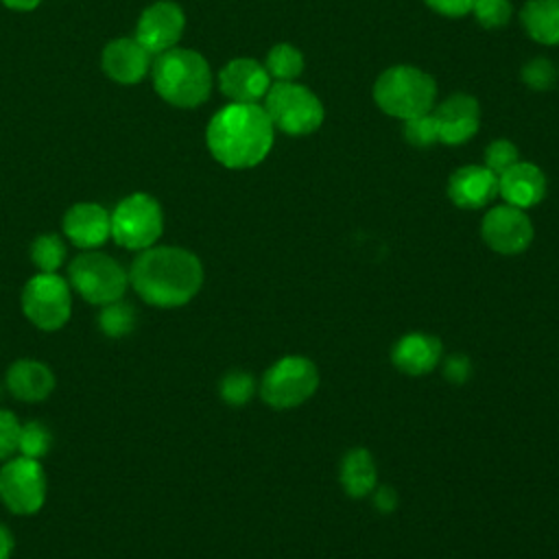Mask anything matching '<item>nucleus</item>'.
Segmentation results:
<instances>
[{
  "label": "nucleus",
  "mask_w": 559,
  "mask_h": 559,
  "mask_svg": "<svg viewBox=\"0 0 559 559\" xmlns=\"http://www.w3.org/2000/svg\"><path fill=\"white\" fill-rule=\"evenodd\" d=\"M264 111L273 127L288 135H306L321 127L323 105L304 85L293 81H277L264 96Z\"/></svg>",
  "instance_id": "nucleus-6"
},
{
  "label": "nucleus",
  "mask_w": 559,
  "mask_h": 559,
  "mask_svg": "<svg viewBox=\"0 0 559 559\" xmlns=\"http://www.w3.org/2000/svg\"><path fill=\"white\" fill-rule=\"evenodd\" d=\"M273 122L258 103H231L207 124V148L227 168H251L273 146Z\"/></svg>",
  "instance_id": "nucleus-2"
},
{
  "label": "nucleus",
  "mask_w": 559,
  "mask_h": 559,
  "mask_svg": "<svg viewBox=\"0 0 559 559\" xmlns=\"http://www.w3.org/2000/svg\"><path fill=\"white\" fill-rule=\"evenodd\" d=\"M432 11L448 15V17H459L472 11L474 0H424Z\"/></svg>",
  "instance_id": "nucleus-34"
},
{
  "label": "nucleus",
  "mask_w": 559,
  "mask_h": 559,
  "mask_svg": "<svg viewBox=\"0 0 559 559\" xmlns=\"http://www.w3.org/2000/svg\"><path fill=\"white\" fill-rule=\"evenodd\" d=\"M264 68H266L269 76H273L277 81H293L304 70V57L295 46L277 44L269 50Z\"/></svg>",
  "instance_id": "nucleus-23"
},
{
  "label": "nucleus",
  "mask_w": 559,
  "mask_h": 559,
  "mask_svg": "<svg viewBox=\"0 0 559 559\" xmlns=\"http://www.w3.org/2000/svg\"><path fill=\"white\" fill-rule=\"evenodd\" d=\"M31 260L39 273H57L66 262V245L57 234H41L31 245Z\"/></svg>",
  "instance_id": "nucleus-24"
},
{
  "label": "nucleus",
  "mask_w": 559,
  "mask_h": 559,
  "mask_svg": "<svg viewBox=\"0 0 559 559\" xmlns=\"http://www.w3.org/2000/svg\"><path fill=\"white\" fill-rule=\"evenodd\" d=\"M151 66V52L129 37L114 39L103 50V70L118 83H138Z\"/></svg>",
  "instance_id": "nucleus-18"
},
{
  "label": "nucleus",
  "mask_w": 559,
  "mask_h": 559,
  "mask_svg": "<svg viewBox=\"0 0 559 559\" xmlns=\"http://www.w3.org/2000/svg\"><path fill=\"white\" fill-rule=\"evenodd\" d=\"M435 96V79L415 66H393L384 70L373 85L378 107L400 120L432 111Z\"/></svg>",
  "instance_id": "nucleus-4"
},
{
  "label": "nucleus",
  "mask_w": 559,
  "mask_h": 559,
  "mask_svg": "<svg viewBox=\"0 0 559 559\" xmlns=\"http://www.w3.org/2000/svg\"><path fill=\"white\" fill-rule=\"evenodd\" d=\"M443 376L454 382V384H463L469 380L472 376V362L467 356H461V354H454L445 360L443 365Z\"/></svg>",
  "instance_id": "nucleus-33"
},
{
  "label": "nucleus",
  "mask_w": 559,
  "mask_h": 559,
  "mask_svg": "<svg viewBox=\"0 0 559 559\" xmlns=\"http://www.w3.org/2000/svg\"><path fill=\"white\" fill-rule=\"evenodd\" d=\"M480 234L487 247L496 253L515 255L528 249L533 240V223L520 207H513L509 203L496 205L485 214Z\"/></svg>",
  "instance_id": "nucleus-11"
},
{
  "label": "nucleus",
  "mask_w": 559,
  "mask_h": 559,
  "mask_svg": "<svg viewBox=\"0 0 559 559\" xmlns=\"http://www.w3.org/2000/svg\"><path fill=\"white\" fill-rule=\"evenodd\" d=\"M109 218H111V238L116 240V245L131 251H144L153 247L164 229V216H162L159 203L144 192L124 197L114 207Z\"/></svg>",
  "instance_id": "nucleus-7"
},
{
  "label": "nucleus",
  "mask_w": 559,
  "mask_h": 559,
  "mask_svg": "<svg viewBox=\"0 0 559 559\" xmlns=\"http://www.w3.org/2000/svg\"><path fill=\"white\" fill-rule=\"evenodd\" d=\"M70 288L92 306L118 301L129 284V273L107 253L87 249L68 266Z\"/></svg>",
  "instance_id": "nucleus-5"
},
{
  "label": "nucleus",
  "mask_w": 559,
  "mask_h": 559,
  "mask_svg": "<svg viewBox=\"0 0 559 559\" xmlns=\"http://www.w3.org/2000/svg\"><path fill=\"white\" fill-rule=\"evenodd\" d=\"M378 483V469L373 456L365 448H352L341 463V485L347 496L365 498L373 493Z\"/></svg>",
  "instance_id": "nucleus-21"
},
{
  "label": "nucleus",
  "mask_w": 559,
  "mask_h": 559,
  "mask_svg": "<svg viewBox=\"0 0 559 559\" xmlns=\"http://www.w3.org/2000/svg\"><path fill=\"white\" fill-rule=\"evenodd\" d=\"M472 13L483 28H500L511 20L509 0H474Z\"/></svg>",
  "instance_id": "nucleus-28"
},
{
  "label": "nucleus",
  "mask_w": 559,
  "mask_h": 559,
  "mask_svg": "<svg viewBox=\"0 0 559 559\" xmlns=\"http://www.w3.org/2000/svg\"><path fill=\"white\" fill-rule=\"evenodd\" d=\"M520 20L531 39L539 44H559V0H528Z\"/></svg>",
  "instance_id": "nucleus-22"
},
{
  "label": "nucleus",
  "mask_w": 559,
  "mask_h": 559,
  "mask_svg": "<svg viewBox=\"0 0 559 559\" xmlns=\"http://www.w3.org/2000/svg\"><path fill=\"white\" fill-rule=\"evenodd\" d=\"M7 389L22 402H41L55 389V373L39 360L22 358L7 371Z\"/></svg>",
  "instance_id": "nucleus-20"
},
{
  "label": "nucleus",
  "mask_w": 559,
  "mask_h": 559,
  "mask_svg": "<svg viewBox=\"0 0 559 559\" xmlns=\"http://www.w3.org/2000/svg\"><path fill=\"white\" fill-rule=\"evenodd\" d=\"M391 360L406 376H424L439 365L441 341L426 332H408L393 345Z\"/></svg>",
  "instance_id": "nucleus-19"
},
{
  "label": "nucleus",
  "mask_w": 559,
  "mask_h": 559,
  "mask_svg": "<svg viewBox=\"0 0 559 559\" xmlns=\"http://www.w3.org/2000/svg\"><path fill=\"white\" fill-rule=\"evenodd\" d=\"M430 114L437 122L439 142L443 144H463L478 131L480 109L476 98L469 94H452Z\"/></svg>",
  "instance_id": "nucleus-13"
},
{
  "label": "nucleus",
  "mask_w": 559,
  "mask_h": 559,
  "mask_svg": "<svg viewBox=\"0 0 559 559\" xmlns=\"http://www.w3.org/2000/svg\"><path fill=\"white\" fill-rule=\"evenodd\" d=\"M218 393L227 404L242 406L253 397L255 380L247 371H229L223 376V380L218 384Z\"/></svg>",
  "instance_id": "nucleus-26"
},
{
  "label": "nucleus",
  "mask_w": 559,
  "mask_h": 559,
  "mask_svg": "<svg viewBox=\"0 0 559 559\" xmlns=\"http://www.w3.org/2000/svg\"><path fill=\"white\" fill-rule=\"evenodd\" d=\"M50 443H52V437H50L48 428L41 421H28L20 430L17 450L22 456L39 461L44 454H48Z\"/></svg>",
  "instance_id": "nucleus-27"
},
{
  "label": "nucleus",
  "mask_w": 559,
  "mask_h": 559,
  "mask_svg": "<svg viewBox=\"0 0 559 559\" xmlns=\"http://www.w3.org/2000/svg\"><path fill=\"white\" fill-rule=\"evenodd\" d=\"M404 138L406 142H411L413 146H432L435 142H439V133H437V122L432 118V114H421L415 118L404 120Z\"/></svg>",
  "instance_id": "nucleus-29"
},
{
  "label": "nucleus",
  "mask_w": 559,
  "mask_h": 559,
  "mask_svg": "<svg viewBox=\"0 0 559 559\" xmlns=\"http://www.w3.org/2000/svg\"><path fill=\"white\" fill-rule=\"evenodd\" d=\"M221 92L231 103H258L271 87L266 68L253 59H234L218 74Z\"/></svg>",
  "instance_id": "nucleus-14"
},
{
  "label": "nucleus",
  "mask_w": 559,
  "mask_h": 559,
  "mask_svg": "<svg viewBox=\"0 0 559 559\" xmlns=\"http://www.w3.org/2000/svg\"><path fill=\"white\" fill-rule=\"evenodd\" d=\"M133 325H135V312H133L131 304H124L118 299V301L100 306L98 330L105 336H111V338L127 336L133 330Z\"/></svg>",
  "instance_id": "nucleus-25"
},
{
  "label": "nucleus",
  "mask_w": 559,
  "mask_h": 559,
  "mask_svg": "<svg viewBox=\"0 0 559 559\" xmlns=\"http://www.w3.org/2000/svg\"><path fill=\"white\" fill-rule=\"evenodd\" d=\"M373 502L380 511H393L395 504H397V493L391 489V487H380V489H373Z\"/></svg>",
  "instance_id": "nucleus-35"
},
{
  "label": "nucleus",
  "mask_w": 559,
  "mask_h": 559,
  "mask_svg": "<svg viewBox=\"0 0 559 559\" xmlns=\"http://www.w3.org/2000/svg\"><path fill=\"white\" fill-rule=\"evenodd\" d=\"M319 386V371L306 356H284L273 362L260 382L262 400L273 408H295Z\"/></svg>",
  "instance_id": "nucleus-8"
},
{
  "label": "nucleus",
  "mask_w": 559,
  "mask_h": 559,
  "mask_svg": "<svg viewBox=\"0 0 559 559\" xmlns=\"http://www.w3.org/2000/svg\"><path fill=\"white\" fill-rule=\"evenodd\" d=\"M22 312L26 319L44 330H61L72 314V288L59 273H37L22 290Z\"/></svg>",
  "instance_id": "nucleus-9"
},
{
  "label": "nucleus",
  "mask_w": 559,
  "mask_h": 559,
  "mask_svg": "<svg viewBox=\"0 0 559 559\" xmlns=\"http://www.w3.org/2000/svg\"><path fill=\"white\" fill-rule=\"evenodd\" d=\"M522 81L531 87V90H537V92H544V90H550L557 81V70L555 66L544 59V57H537V59H531L528 63H524L522 68Z\"/></svg>",
  "instance_id": "nucleus-30"
},
{
  "label": "nucleus",
  "mask_w": 559,
  "mask_h": 559,
  "mask_svg": "<svg viewBox=\"0 0 559 559\" xmlns=\"http://www.w3.org/2000/svg\"><path fill=\"white\" fill-rule=\"evenodd\" d=\"M183 11L168 0L155 2L138 20L135 28V39L151 52V55H162L179 41L183 33Z\"/></svg>",
  "instance_id": "nucleus-12"
},
{
  "label": "nucleus",
  "mask_w": 559,
  "mask_h": 559,
  "mask_svg": "<svg viewBox=\"0 0 559 559\" xmlns=\"http://www.w3.org/2000/svg\"><path fill=\"white\" fill-rule=\"evenodd\" d=\"M518 146L509 140H493L487 151H485V166L496 173V175H502L507 168H511L518 159Z\"/></svg>",
  "instance_id": "nucleus-31"
},
{
  "label": "nucleus",
  "mask_w": 559,
  "mask_h": 559,
  "mask_svg": "<svg viewBox=\"0 0 559 559\" xmlns=\"http://www.w3.org/2000/svg\"><path fill=\"white\" fill-rule=\"evenodd\" d=\"M153 83L157 94L177 107L201 105L212 90L207 61L188 48H170L157 55L153 63Z\"/></svg>",
  "instance_id": "nucleus-3"
},
{
  "label": "nucleus",
  "mask_w": 559,
  "mask_h": 559,
  "mask_svg": "<svg viewBox=\"0 0 559 559\" xmlns=\"http://www.w3.org/2000/svg\"><path fill=\"white\" fill-rule=\"evenodd\" d=\"M46 472L37 459L20 454L0 465V500L11 513H37L46 502Z\"/></svg>",
  "instance_id": "nucleus-10"
},
{
  "label": "nucleus",
  "mask_w": 559,
  "mask_h": 559,
  "mask_svg": "<svg viewBox=\"0 0 559 559\" xmlns=\"http://www.w3.org/2000/svg\"><path fill=\"white\" fill-rule=\"evenodd\" d=\"M13 535L4 524H0V559H11L13 552Z\"/></svg>",
  "instance_id": "nucleus-36"
},
{
  "label": "nucleus",
  "mask_w": 559,
  "mask_h": 559,
  "mask_svg": "<svg viewBox=\"0 0 559 559\" xmlns=\"http://www.w3.org/2000/svg\"><path fill=\"white\" fill-rule=\"evenodd\" d=\"M129 284L148 306L179 308L201 290L203 264L188 249L153 245L133 260Z\"/></svg>",
  "instance_id": "nucleus-1"
},
{
  "label": "nucleus",
  "mask_w": 559,
  "mask_h": 559,
  "mask_svg": "<svg viewBox=\"0 0 559 559\" xmlns=\"http://www.w3.org/2000/svg\"><path fill=\"white\" fill-rule=\"evenodd\" d=\"M498 194V175L487 166H463L448 181V197L456 207L478 210Z\"/></svg>",
  "instance_id": "nucleus-16"
},
{
  "label": "nucleus",
  "mask_w": 559,
  "mask_h": 559,
  "mask_svg": "<svg viewBox=\"0 0 559 559\" xmlns=\"http://www.w3.org/2000/svg\"><path fill=\"white\" fill-rule=\"evenodd\" d=\"M20 430L22 424L17 421V417L11 411L0 408V461L11 459L17 452Z\"/></svg>",
  "instance_id": "nucleus-32"
},
{
  "label": "nucleus",
  "mask_w": 559,
  "mask_h": 559,
  "mask_svg": "<svg viewBox=\"0 0 559 559\" xmlns=\"http://www.w3.org/2000/svg\"><path fill=\"white\" fill-rule=\"evenodd\" d=\"M63 234L79 249H96L111 236L109 212L98 203H76L63 216Z\"/></svg>",
  "instance_id": "nucleus-15"
},
{
  "label": "nucleus",
  "mask_w": 559,
  "mask_h": 559,
  "mask_svg": "<svg viewBox=\"0 0 559 559\" xmlns=\"http://www.w3.org/2000/svg\"><path fill=\"white\" fill-rule=\"evenodd\" d=\"M498 194L513 207H533L546 197V177L535 164L515 162L498 175Z\"/></svg>",
  "instance_id": "nucleus-17"
},
{
  "label": "nucleus",
  "mask_w": 559,
  "mask_h": 559,
  "mask_svg": "<svg viewBox=\"0 0 559 559\" xmlns=\"http://www.w3.org/2000/svg\"><path fill=\"white\" fill-rule=\"evenodd\" d=\"M9 9H17V11H31L35 9L41 0H2Z\"/></svg>",
  "instance_id": "nucleus-37"
}]
</instances>
